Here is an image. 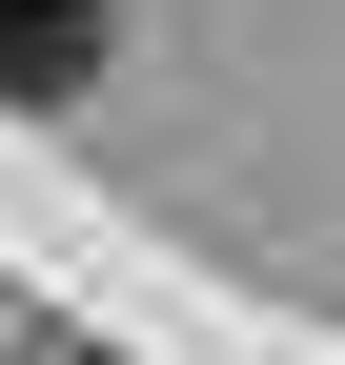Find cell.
Segmentation results:
<instances>
[{"label": "cell", "mask_w": 345, "mask_h": 365, "mask_svg": "<svg viewBox=\"0 0 345 365\" xmlns=\"http://www.w3.org/2000/svg\"><path fill=\"white\" fill-rule=\"evenodd\" d=\"M122 61V0H0V102H81Z\"/></svg>", "instance_id": "cell-1"}]
</instances>
